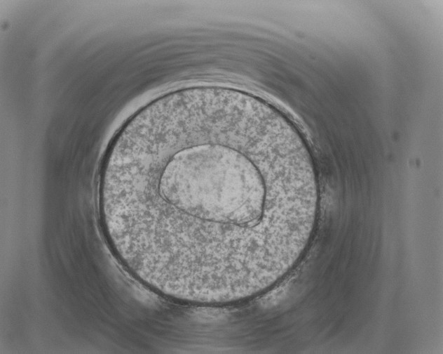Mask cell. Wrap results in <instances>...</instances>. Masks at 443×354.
I'll return each mask as SVG.
<instances>
[{
    "mask_svg": "<svg viewBox=\"0 0 443 354\" xmlns=\"http://www.w3.org/2000/svg\"><path fill=\"white\" fill-rule=\"evenodd\" d=\"M318 204L295 128L227 87L182 88L146 104L117 131L99 173L109 248L180 303L230 305L271 289L306 249Z\"/></svg>",
    "mask_w": 443,
    "mask_h": 354,
    "instance_id": "cell-1",
    "label": "cell"
}]
</instances>
